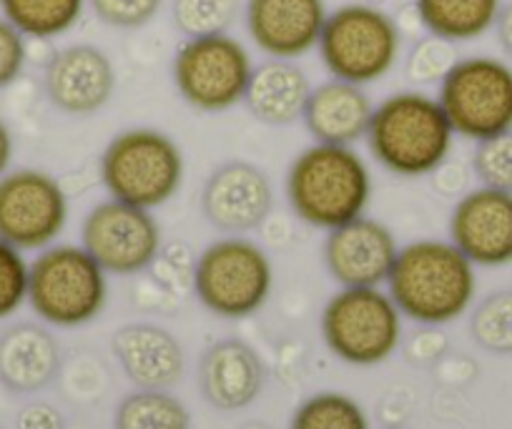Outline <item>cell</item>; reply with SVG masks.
Listing matches in <instances>:
<instances>
[{"instance_id":"obj_1","label":"cell","mask_w":512,"mask_h":429,"mask_svg":"<svg viewBox=\"0 0 512 429\" xmlns=\"http://www.w3.org/2000/svg\"><path fill=\"white\" fill-rule=\"evenodd\" d=\"M475 264L452 241L417 239L400 246L387 294L402 317L420 327H445L475 302Z\"/></svg>"},{"instance_id":"obj_2","label":"cell","mask_w":512,"mask_h":429,"mask_svg":"<svg viewBox=\"0 0 512 429\" xmlns=\"http://www.w3.org/2000/svg\"><path fill=\"white\" fill-rule=\"evenodd\" d=\"M284 191L302 224L332 231L367 214L372 171L354 146L312 143L289 164Z\"/></svg>"},{"instance_id":"obj_3","label":"cell","mask_w":512,"mask_h":429,"mask_svg":"<svg viewBox=\"0 0 512 429\" xmlns=\"http://www.w3.org/2000/svg\"><path fill=\"white\" fill-rule=\"evenodd\" d=\"M364 141L384 171L417 179L435 174L450 159L455 131L435 96L410 88L374 106Z\"/></svg>"},{"instance_id":"obj_4","label":"cell","mask_w":512,"mask_h":429,"mask_svg":"<svg viewBox=\"0 0 512 429\" xmlns=\"http://www.w3.org/2000/svg\"><path fill=\"white\" fill-rule=\"evenodd\" d=\"M98 174L108 199L156 211L181 191L186 164L179 143L169 133L134 126L106 143Z\"/></svg>"},{"instance_id":"obj_5","label":"cell","mask_w":512,"mask_h":429,"mask_svg":"<svg viewBox=\"0 0 512 429\" xmlns=\"http://www.w3.org/2000/svg\"><path fill=\"white\" fill-rule=\"evenodd\" d=\"M108 302V274L81 244H51L28 269V304L58 329L91 324Z\"/></svg>"},{"instance_id":"obj_6","label":"cell","mask_w":512,"mask_h":429,"mask_svg":"<svg viewBox=\"0 0 512 429\" xmlns=\"http://www.w3.org/2000/svg\"><path fill=\"white\" fill-rule=\"evenodd\" d=\"M191 286L206 312L221 319L251 317L272 297V259L249 236L224 234L194 259Z\"/></svg>"},{"instance_id":"obj_7","label":"cell","mask_w":512,"mask_h":429,"mask_svg":"<svg viewBox=\"0 0 512 429\" xmlns=\"http://www.w3.org/2000/svg\"><path fill=\"white\" fill-rule=\"evenodd\" d=\"M395 16L372 3H344L329 11L319 38V58L332 78L372 86L395 71L402 53Z\"/></svg>"},{"instance_id":"obj_8","label":"cell","mask_w":512,"mask_h":429,"mask_svg":"<svg viewBox=\"0 0 512 429\" xmlns=\"http://www.w3.org/2000/svg\"><path fill=\"white\" fill-rule=\"evenodd\" d=\"M322 339L349 367H377L402 347V312L379 286H342L322 312Z\"/></svg>"},{"instance_id":"obj_9","label":"cell","mask_w":512,"mask_h":429,"mask_svg":"<svg viewBox=\"0 0 512 429\" xmlns=\"http://www.w3.org/2000/svg\"><path fill=\"white\" fill-rule=\"evenodd\" d=\"M251 73L249 48L231 33L184 38L171 61L176 93L199 113H226L244 103Z\"/></svg>"},{"instance_id":"obj_10","label":"cell","mask_w":512,"mask_h":429,"mask_svg":"<svg viewBox=\"0 0 512 429\" xmlns=\"http://www.w3.org/2000/svg\"><path fill=\"white\" fill-rule=\"evenodd\" d=\"M455 136L482 141L512 128V66L495 56H467L437 86Z\"/></svg>"},{"instance_id":"obj_11","label":"cell","mask_w":512,"mask_h":429,"mask_svg":"<svg viewBox=\"0 0 512 429\" xmlns=\"http://www.w3.org/2000/svg\"><path fill=\"white\" fill-rule=\"evenodd\" d=\"M81 246L106 274L136 276L156 264L164 236L154 211L106 199L83 216Z\"/></svg>"},{"instance_id":"obj_12","label":"cell","mask_w":512,"mask_h":429,"mask_svg":"<svg viewBox=\"0 0 512 429\" xmlns=\"http://www.w3.org/2000/svg\"><path fill=\"white\" fill-rule=\"evenodd\" d=\"M68 214L66 191L48 171L11 169L0 176V239L23 254L56 244Z\"/></svg>"},{"instance_id":"obj_13","label":"cell","mask_w":512,"mask_h":429,"mask_svg":"<svg viewBox=\"0 0 512 429\" xmlns=\"http://www.w3.org/2000/svg\"><path fill=\"white\" fill-rule=\"evenodd\" d=\"M116 66L103 48L71 43L58 48L43 68V91L56 111L66 116H93L116 93Z\"/></svg>"},{"instance_id":"obj_14","label":"cell","mask_w":512,"mask_h":429,"mask_svg":"<svg viewBox=\"0 0 512 429\" xmlns=\"http://www.w3.org/2000/svg\"><path fill=\"white\" fill-rule=\"evenodd\" d=\"M274 209L269 176L251 161H226L216 166L201 189L204 219L221 234H241L264 226Z\"/></svg>"},{"instance_id":"obj_15","label":"cell","mask_w":512,"mask_h":429,"mask_svg":"<svg viewBox=\"0 0 512 429\" xmlns=\"http://www.w3.org/2000/svg\"><path fill=\"white\" fill-rule=\"evenodd\" d=\"M450 241L482 269L512 264V194L477 186L452 206Z\"/></svg>"},{"instance_id":"obj_16","label":"cell","mask_w":512,"mask_h":429,"mask_svg":"<svg viewBox=\"0 0 512 429\" xmlns=\"http://www.w3.org/2000/svg\"><path fill=\"white\" fill-rule=\"evenodd\" d=\"M397 254L400 244L390 226L367 214L327 231L322 249L324 266L339 286L387 284Z\"/></svg>"},{"instance_id":"obj_17","label":"cell","mask_w":512,"mask_h":429,"mask_svg":"<svg viewBox=\"0 0 512 429\" xmlns=\"http://www.w3.org/2000/svg\"><path fill=\"white\" fill-rule=\"evenodd\" d=\"M324 0H246L244 23L264 56L299 61L319 46L327 23Z\"/></svg>"},{"instance_id":"obj_18","label":"cell","mask_w":512,"mask_h":429,"mask_svg":"<svg viewBox=\"0 0 512 429\" xmlns=\"http://www.w3.org/2000/svg\"><path fill=\"white\" fill-rule=\"evenodd\" d=\"M267 372L262 357L241 339L211 344L199 362V387L206 402L221 412L246 409L262 394Z\"/></svg>"},{"instance_id":"obj_19","label":"cell","mask_w":512,"mask_h":429,"mask_svg":"<svg viewBox=\"0 0 512 429\" xmlns=\"http://www.w3.org/2000/svg\"><path fill=\"white\" fill-rule=\"evenodd\" d=\"M118 367L139 389H169L186 367L181 342L156 324H126L111 339Z\"/></svg>"},{"instance_id":"obj_20","label":"cell","mask_w":512,"mask_h":429,"mask_svg":"<svg viewBox=\"0 0 512 429\" xmlns=\"http://www.w3.org/2000/svg\"><path fill=\"white\" fill-rule=\"evenodd\" d=\"M372 113L374 103L367 88L329 78L319 86H312L302 121L314 143L357 146L362 138H367Z\"/></svg>"},{"instance_id":"obj_21","label":"cell","mask_w":512,"mask_h":429,"mask_svg":"<svg viewBox=\"0 0 512 429\" xmlns=\"http://www.w3.org/2000/svg\"><path fill=\"white\" fill-rule=\"evenodd\" d=\"M312 81L297 61L269 58L254 66L244 93V106L264 126L284 128L302 121Z\"/></svg>"},{"instance_id":"obj_22","label":"cell","mask_w":512,"mask_h":429,"mask_svg":"<svg viewBox=\"0 0 512 429\" xmlns=\"http://www.w3.org/2000/svg\"><path fill=\"white\" fill-rule=\"evenodd\" d=\"M61 369L56 337L41 324L21 322L0 334V384L31 394L48 387Z\"/></svg>"},{"instance_id":"obj_23","label":"cell","mask_w":512,"mask_h":429,"mask_svg":"<svg viewBox=\"0 0 512 429\" xmlns=\"http://www.w3.org/2000/svg\"><path fill=\"white\" fill-rule=\"evenodd\" d=\"M425 33L470 43L495 28L502 0H412Z\"/></svg>"},{"instance_id":"obj_24","label":"cell","mask_w":512,"mask_h":429,"mask_svg":"<svg viewBox=\"0 0 512 429\" xmlns=\"http://www.w3.org/2000/svg\"><path fill=\"white\" fill-rule=\"evenodd\" d=\"M88 0H0V16L28 41H53L81 23Z\"/></svg>"},{"instance_id":"obj_25","label":"cell","mask_w":512,"mask_h":429,"mask_svg":"<svg viewBox=\"0 0 512 429\" xmlns=\"http://www.w3.org/2000/svg\"><path fill=\"white\" fill-rule=\"evenodd\" d=\"M113 429H191V414L169 389H136L118 402Z\"/></svg>"},{"instance_id":"obj_26","label":"cell","mask_w":512,"mask_h":429,"mask_svg":"<svg viewBox=\"0 0 512 429\" xmlns=\"http://www.w3.org/2000/svg\"><path fill=\"white\" fill-rule=\"evenodd\" d=\"M289 429H369V417L357 399L342 392H319L294 409Z\"/></svg>"},{"instance_id":"obj_27","label":"cell","mask_w":512,"mask_h":429,"mask_svg":"<svg viewBox=\"0 0 512 429\" xmlns=\"http://www.w3.org/2000/svg\"><path fill=\"white\" fill-rule=\"evenodd\" d=\"M241 16V0H171V21L184 38L229 33Z\"/></svg>"},{"instance_id":"obj_28","label":"cell","mask_w":512,"mask_h":429,"mask_svg":"<svg viewBox=\"0 0 512 429\" xmlns=\"http://www.w3.org/2000/svg\"><path fill=\"white\" fill-rule=\"evenodd\" d=\"M457 61H460L457 43L435 33H422L420 38H415L405 58V78L415 88L440 86Z\"/></svg>"},{"instance_id":"obj_29","label":"cell","mask_w":512,"mask_h":429,"mask_svg":"<svg viewBox=\"0 0 512 429\" xmlns=\"http://www.w3.org/2000/svg\"><path fill=\"white\" fill-rule=\"evenodd\" d=\"M470 334L485 352L512 354V292L482 299L470 317Z\"/></svg>"},{"instance_id":"obj_30","label":"cell","mask_w":512,"mask_h":429,"mask_svg":"<svg viewBox=\"0 0 512 429\" xmlns=\"http://www.w3.org/2000/svg\"><path fill=\"white\" fill-rule=\"evenodd\" d=\"M472 174L480 186L512 194V128L477 141L472 154Z\"/></svg>"},{"instance_id":"obj_31","label":"cell","mask_w":512,"mask_h":429,"mask_svg":"<svg viewBox=\"0 0 512 429\" xmlns=\"http://www.w3.org/2000/svg\"><path fill=\"white\" fill-rule=\"evenodd\" d=\"M28 269L21 249L0 239V319H8L28 302Z\"/></svg>"},{"instance_id":"obj_32","label":"cell","mask_w":512,"mask_h":429,"mask_svg":"<svg viewBox=\"0 0 512 429\" xmlns=\"http://www.w3.org/2000/svg\"><path fill=\"white\" fill-rule=\"evenodd\" d=\"M88 8L113 31H139L164 8V0H88Z\"/></svg>"},{"instance_id":"obj_33","label":"cell","mask_w":512,"mask_h":429,"mask_svg":"<svg viewBox=\"0 0 512 429\" xmlns=\"http://www.w3.org/2000/svg\"><path fill=\"white\" fill-rule=\"evenodd\" d=\"M28 63V38L0 16V91L18 81Z\"/></svg>"},{"instance_id":"obj_34","label":"cell","mask_w":512,"mask_h":429,"mask_svg":"<svg viewBox=\"0 0 512 429\" xmlns=\"http://www.w3.org/2000/svg\"><path fill=\"white\" fill-rule=\"evenodd\" d=\"M447 352V337L440 332V327H420V332H415L410 337V342L405 344V357L410 364H427L440 362L442 354Z\"/></svg>"},{"instance_id":"obj_35","label":"cell","mask_w":512,"mask_h":429,"mask_svg":"<svg viewBox=\"0 0 512 429\" xmlns=\"http://www.w3.org/2000/svg\"><path fill=\"white\" fill-rule=\"evenodd\" d=\"M16 429H63V417L46 402H33L18 412Z\"/></svg>"},{"instance_id":"obj_36","label":"cell","mask_w":512,"mask_h":429,"mask_svg":"<svg viewBox=\"0 0 512 429\" xmlns=\"http://www.w3.org/2000/svg\"><path fill=\"white\" fill-rule=\"evenodd\" d=\"M495 33L502 51L507 53V58H512V0L510 3H502L500 16L495 21Z\"/></svg>"},{"instance_id":"obj_37","label":"cell","mask_w":512,"mask_h":429,"mask_svg":"<svg viewBox=\"0 0 512 429\" xmlns=\"http://www.w3.org/2000/svg\"><path fill=\"white\" fill-rule=\"evenodd\" d=\"M13 154H16V141H13L11 126L0 118V176L11 171Z\"/></svg>"},{"instance_id":"obj_38","label":"cell","mask_w":512,"mask_h":429,"mask_svg":"<svg viewBox=\"0 0 512 429\" xmlns=\"http://www.w3.org/2000/svg\"><path fill=\"white\" fill-rule=\"evenodd\" d=\"M367 3H372V6H379V3H384V0H367Z\"/></svg>"},{"instance_id":"obj_39","label":"cell","mask_w":512,"mask_h":429,"mask_svg":"<svg viewBox=\"0 0 512 429\" xmlns=\"http://www.w3.org/2000/svg\"><path fill=\"white\" fill-rule=\"evenodd\" d=\"M0 429H3V427H0Z\"/></svg>"},{"instance_id":"obj_40","label":"cell","mask_w":512,"mask_h":429,"mask_svg":"<svg viewBox=\"0 0 512 429\" xmlns=\"http://www.w3.org/2000/svg\"><path fill=\"white\" fill-rule=\"evenodd\" d=\"M395 429H397V427H395Z\"/></svg>"}]
</instances>
